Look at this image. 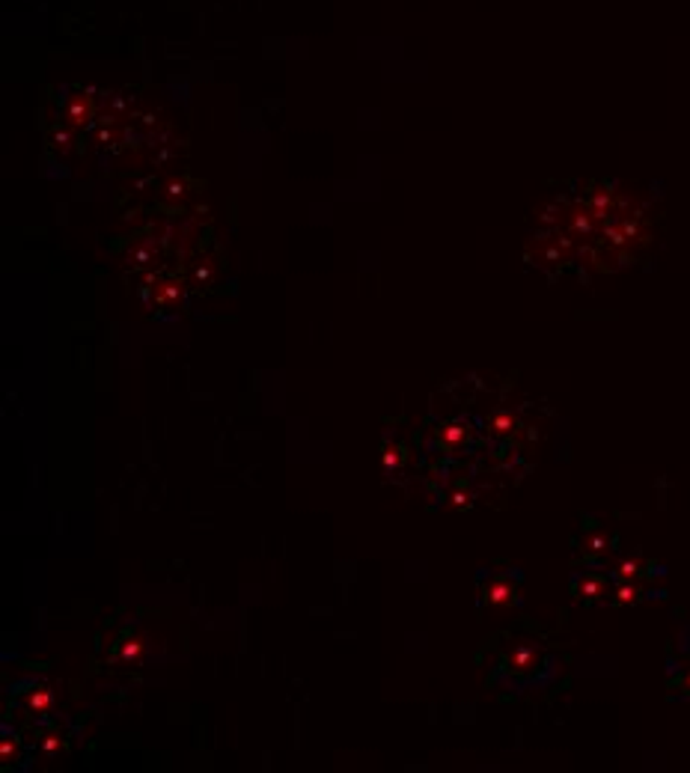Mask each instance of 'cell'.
<instances>
[{"label":"cell","mask_w":690,"mask_h":773,"mask_svg":"<svg viewBox=\"0 0 690 773\" xmlns=\"http://www.w3.org/2000/svg\"><path fill=\"white\" fill-rule=\"evenodd\" d=\"M613 545H616V535H610V532H586L583 553H586V557H595V553H610Z\"/></svg>","instance_id":"obj_4"},{"label":"cell","mask_w":690,"mask_h":773,"mask_svg":"<svg viewBox=\"0 0 690 773\" xmlns=\"http://www.w3.org/2000/svg\"><path fill=\"white\" fill-rule=\"evenodd\" d=\"M610 574H613L616 580H646V577H652V574H658V568H654L649 559H637V557H631V559H619V562L610 568Z\"/></svg>","instance_id":"obj_2"},{"label":"cell","mask_w":690,"mask_h":773,"mask_svg":"<svg viewBox=\"0 0 690 773\" xmlns=\"http://www.w3.org/2000/svg\"><path fill=\"white\" fill-rule=\"evenodd\" d=\"M575 595L583 598V601H598V595H610L607 589V583H604V577L592 574V571H583V574H575Z\"/></svg>","instance_id":"obj_3"},{"label":"cell","mask_w":690,"mask_h":773,"mask_svg":"<svg viewBox=\"0 0 690 773\" xmlns=\"http://www.w3.org/2000/svg\"><path fill=\"white\" fill-rule=\"evenodd\" d=\"M479 601L491 610H506L521 604V574L509 571H485L479 577Z\"/></svg>","instance_id":"obj_1"}]
</instances>
